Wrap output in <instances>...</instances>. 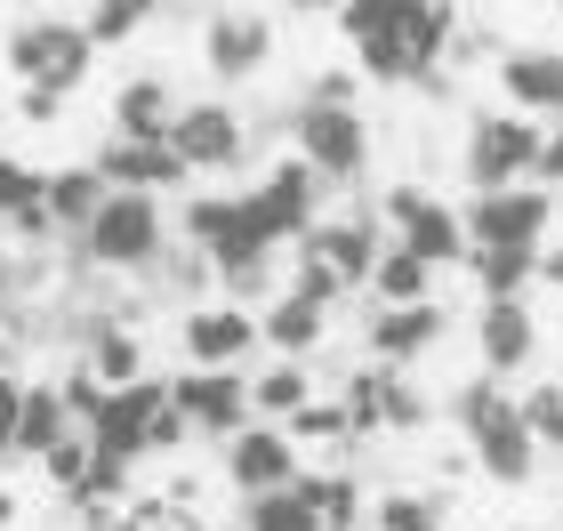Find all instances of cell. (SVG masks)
<instances>
[{
	"label": "cell",
	"instance_id": "1",
	"mask_svg": "<svg viewBox=\"0 0 563 531\" xmlns=\"http://www.w3.org/2000/svg\"><path fill=\"white\" fill-rule=\"evenodd\" d=\"M339 33L354 41V65L363 81H419V73L443 57L451 9L443 0H339Z\"/></svg>",
	"mask_w": 563,
	"mask_h": 531
},
{
	"label": "cell",
	"instance_id": "2",
	"mask_svg": "<svg viewBox=\"0 0 563 531\" xmlns=\"http://www.w3.org/2000/svg\"><path fill=\"white\" fill-rule=\"evenodd\" d=\"M459 435H467L475 467L492 475V484H531V467H540V435L523 427V402L507 395L492 370L467 378V395H459Z\"/></svg>",
	"mask_w": 563,
	"mask_h": 531
},
{
	"label": "cell",
	"instance_id": "3",
	"mask_svg": "<svg viewBox=\"0 0 563 531\" xmlns=\"http://www.w3.org/2000/svg\"><path fill=\"white\" fill-rule=\"evenodd\" d=\"M169 250V218H162V193H137V186H113L106 210H97L81 234H73V258L106 266V274H137Z\"/></svg>",
	"mask_w": 563,
	"mask_h": 531
},
{
	"label": "cell",
	"instance_id": "4",
	"mask_svg": "<svg viewBox=\"0 0 563 531\" xmlns=\"http://www.w3.org/2000/svg\"><path fill=\"white\" fill-rule=\"evenodd\" d=\"M9 73L16 81H33V89H81L89 73H97V33L81 16H24V24H9Z\"/></svg>",
	"mask_w": 563,
	"mask_h": 531
},
{
	"label": "cell",
	"instance_id": "5",
	"mask_svg": "<svg viewBox=\"0 0 563 531\" xmlns=\"http://www.w3.org/2000/svg\"><path fill=\"white\" fill-rule=\"evenodd\" d=\"M555 193L548 186H483L467 201V250H548Z\"/></svg>",
	"mask_w": 563,
	"mask_h": 531
},
{
	"label": "cell",
	"instance_id": "6",
	"mask_svg": "<svg viewBox=\"0 0 563 531\" xmlns=\"http://www.w3.org/2000/svg\"><path fill=\"white\" fill-rule=\"evenodd\" d=\"M290 137H298V154L322 169V186H354L371 162V130H363V113L339 106V97H306L298 121H290Z\"/></svg>",
	"mask_w": 563,
	"mask_h": 531
},
{
	"label": "cell",
	"instance_id": "7",
	"mask_svg": "<svg viewBox=\"0 0 563 531\" xmlns=\"http://www.w3.org/2000/svg\"><path fill=\"white\" fill-rule=\"evenodd\" d=\"M169 378H130V387H106V402L81 419L89 435H97V451H121V460H153V427H162V411H169Z\"/></svg>",
	"mask_w": 563,
	"mask_h": 531
},
{
	"label": "cell",
	"instance_id": "8",
	"mask_svg": "<svg viewBox=\"0 0 563 531\" xmlns=\"http://www.w3.org/2000/svg\"><path fill=\"white\" fill-rule=\"evenodd\" d=\"M169 395H177V411L194 419V435H210V443L242 435V427L258 419V402H250V378H242L234 363H194V370H177Z\"/></svg>",
	"mask_w": 563,
	"mask_h": 531
},
{
	"label": "cell",
	"instance_id": "9",
	"mask_svg": "<svg viewBox=\"0 0 563 531\" xmlns=\"http://www.w3.org/2000/svg\"><path fill=\"white\" fill-rule=\"evenodd\" d=\"M531 162H540V113H483L467 137V177L483 186H523Z\"/></svg>",
	"mask_w": 563,
	"mask_h": 531
},
{
	"label": "cell",
	"instance_id": "10",
	"mask_svg": "<svg viewBox=\"0 0 563 531\" xmlns=\"http://www.w3.org/2000/svg\"><path fill=\"white\" fill-rule=\"evenodd\" d=\"M177 234H186L194 250H210V266L218 258H250V250H282L250 193H201V201H186V225H177Z\"/></svg>",
	"mask_w": 563,
	"mask_h": 531
},
{
	"label": "cell",
	"instance_id": "11",
	"mask_svg": "<svg viewBox=\"0 0 563 531\" xmlns=\"http://www.w3.org/2000/svg\"><path fill=\"white\" fill-rule=\"evenodd\" d=\"M387 225H395V242H411L427 266H459L467 258V210H451V201H434L419 186L387 193Z\"/></svg>",
	"mask_w": 563,
	"mask_h": 531
},
{
	"label": "cell",
	"instance_id": "12",
	"mask_svg": "<svg viewBox=\"0 0 563 531\" xmlns=\"http://www.w3.org/2000/svg\"><path fill=\"white\" fill-rule=\"evenodd\" d=\"M225 484H234L242 499L298 484V435L282 419H250L242 435H225Z\"/></svg>",
	"mask_w": 563,
	"mask_h": 531
},
{
	"label": "cell",
	"instance_id": "13",
	"mask_svg": "<svg viewBox=\"0 0 563 531\" xmlns=\"http://www.w3.org/2000/svg\"><path fill=\"white\" fill-rule=\"evenodd\" d=\"M177 346H186V363H242L250 346H266L258 314L242 307V298H201V307H186V322H177Z\"/></svg>",
	"mask_w": 563,
	"mask_h": 531
},
{
	"label": "cell",
	"instance_id": "14",
	"mask_svg": "<svg viewBox=\"0 0 563 531\" xmlns=\"http://www.w3.org/2000/svg\"><path fill=\"white\" fill-rule=\"evenodd\" d=\"M250 201H258V218H266V234L274 242H298V234H314V210H322V169L314 162H274L258 186H250Z\"/></svg>",
	"mask_w": 563,
	"mask_h": 531
},
{
	"label": "cell",
	"instance_id": "15",
	"mask_svg": "<svg viewBox=\"0 0 563 531\" xmlns=\"http://www.w3.org/2000/svg\"><path fill=\"white\" fill-rule=\"evenodd\" d=\"M97 169H106L113 186H137V193H169L177 177H194L169 137H106L97 145Z\"/></svg>",
	"mask_w": 563,
	"mask_h": 531
},
{
	"label": "cell",
	"instance_id": "16",
	"mask_svg": "<svg viewBox=\"0 0 563 531\" xmlns=\"http://www.w3.org/2000/svg\"><path fill=\"white\" fill-rule=\"evenodd\" d=\"M266 48H274V33H266V16H250V9H234V16H210V24H201V65H210L225 89H234V81H250V73L266 65Z\"/></svg>",
	"mask_w": 563,
	"mask_h": 531
},
{
	"label": "cell",
	"instance_id": "17",
	"mask_svg": "<svg viewBox=\"0 0 563 531\" xmlns=\"http://www.w3.org/2000/svg\"><path fill=\"white\" fill-rule=\"evenodd\" d=\"M169 145L186 154V169H234L242 162V121L225 106H177Z\"/></svg>",
	"mask_w": 563,
	"mask_h": 531
},
{
	"label": "cell",
	"instance_id": "18",
	"mask_svg": "<svg viewBox=\"0 0 563 531\" xmlns=\"http://www.w3.org/2000/svg\"><path fill=\"white\" fill-rule=\"evenodd\" d=\"M499 89H507L516 113L563 121V48H507L499 57Z\"/></svg>",
	"mask_w": 563,
	"mask_h": 531
},
{
	"label": "cell",
	"instance_id": "19",
	"mask_svg": "<svg viewBox=\"0 0 563 531\" xmlns=\"http://www.w3.org/2000/svg\"><path fill=\"white\" fill-rule=\"evenodd\" d=\"M306 250H314V258L339 274V283L354 290V283H371L378 274V250H387V234H378L371 218H339V225H314V234H298Z\"/></svg>",
	"mask_w": 563,
	"mask_h": 531
},
{
	"label": "cell",
	"instance_id": "20",
	"mask_svg": "<svg viewBox=\"0 0 563 531\" xmlns=\"http://www.w3.org/2000/svg\"><path fill=\"white\" fill-rule=\"evenodd\" d=\"M434 339H443V307H434V298H411V307H378L371 314V354H378V363H419Z\"/></svg>",
	"mask_w": 563,
	"mask_h": 531
},
{
	"label": "cell",
	"instance_id": "21",
	"mask_svg": "<svg viewBox=\"0 0 563 531\" xmlns=\"http://www.w3.org/2000/svg\"><path fill=\"white\" fill-rule=\"evenodd\" d=\"M483 370H523L531 346H540V322H531L523 298H483Z\"/></svg>",
	"mask_w": 563,
	"mask_h": 531
},
{
	"label": "cell",
	"instance_id": "22",
	"mask_svg": "<svg viewBox=\"0 0 563 531\" xmlns=\"http://www.w3.org/2000/svg\"><path fill=\"white\" fill-rule=\"evenodd\" d=\"M73 427H81V419H73V402H65V387H57V378H33V387H24V411H16V460H41V451L48 443H65L73 435Z\"/></svg>",
	"mask_w": 563,
	"mask_h": 531
},
{
	"label": "cell",
	"instance_id": "23",
	"mask_svg": "<svg viewBox=\"0 0 563 531\" xmlns=\"http://www.w3.org/2000/svg\"><path fill=\"white\" fill-rule=\"evenodd\" d=\"M322 322H330L322 298H306V290H274V298H266V314H258V331H266L274 354H314V346H322Z\"/></svg>",
	"mask_w": 563,
	"mask_h": 531
},
{
	"label": "cell",
	"instance_id": "24",
	"mask_svg": "<svg viewBox=\"0 0 563 531\" xmlns=\"http://www.w3.org/2000/svg\"><path fill=\"white\" fill-rule=\"evenodd\" d=\"M169 121H177V89L162 81V73L121 81V97H113V137H169Z\"/></svg>",
	"mask_w": 563,
	"mask_h": 531
},
{
	"label": "cell",
	"instance_id": "25",
	"mask_svg": "<svg viewBox=\"0 0 563 531\" xmlns=\"http://www.w3.org/2000/svg\"><path fill=\"white\" fill-rule=\"evenodd\" d=\"M106 193H113V177L97 169V162H65V169H48V210H57L65 234H81V225L106 210Z\"/></svg>",
	"mask_w": 563,
	"mask_h": 531
},
{
	"label": "cell",
	"instance_id": "26",
	"mask_svg": "<svg viewBox=\"0 0 563 531\" xmlns=\"http://www.w3.org/2000/svg\"><path fill=\"white\" fill-rule=\"evenodd\" d=\"M242 531H330V523H322V508L298 484H282V491H250Z\"/></svg>",
	"mask_w": 563,
	"mask_h": 531
},
{
	"label": "cell",
	"instance_id": "27",
	"mask_svg": "<svg viewBox=\"0 0 563 531\" xmlns=\"http://www.w3.org/2000/svg\"><path fill=\"white\" fill-rule=\"evenodd\" d=\"M427 283H434V266L419 258L411 242H387V250H378V274H371L378 307H411V298H427Z\"/></svg>",
	"mask_w": 563,
	"mask_h": 531
},
{
	"label": "cell",
	"instance_id": "28",
	"mask_svg": "<svg viewBox=\"0 0 563 531\" xmlns=\"http://www.w3.org/2000/svg\"><path fill=\"white\" fill-rule=\"evenodd\" d=\"M483 298H523V283L540 274V250H467Z\"/></svg>",
	"mask_w": 563,
	"mask_h": 531
},
{
	"label": "cell",
	"instance_id": "29",
	"mask_svg": "<svg viewBox=\"0 0 563 531\" xmlns=\"http://www.w3.org/2000/svg\"><path fill=\"white\" fill-rule=\"evenodd\" d=\"M218 298H242V307H258V298H274V250H250V258H218Z\"/></svg>",
	"mask_w": 563,
	"mask_h": 531
},
{
	"label": "cell",
	"instance_id": "30",
	"mask_svg": "<svg viewBox=\"0 0 563 531\" xmlns=\"http://www.w3.org/2000/svg\"><path fill=\"white\" fill-rule=\"evenodd\" d=\"M89 460H97V435H89V427H73L65 443H48V451H41L48 491H57V499H73V491H81V475H89Z\"/></svg>",
	"mask_w": 563,
	"mask_h": 531
},
{
	"label": "cell",
	"instance_id": "31",
	"mask_svg": "<svg viewBox=\"0 0 563 531\" xmlns=\"http://www.w3.org/2000/svg\"><path fill=\"white\" fill-rule=\"evenodd\" d=\"M250 402H258V419L306 411V370H298V354H282V370H258V378H250Z\"/></svg>",
	"mask_w": 563,
	"mask_h": 531
},
{
	"label": "cell",
	"instance_id": "32",
	"mask_svg": "<svg viewBox=\"0 0 563 531\" xmlns=\"http://www.w3.org/2000/svg\"><path fill=\"white\" fill-rule=\"evenodd\" d=\"M121 531H210V523L194 516L186 491H169V499H130V508H121Z\"/></svg>",
	"mask_w": 563,
	"mask_h": 531
},
{
	"label": "cell",
	"instance_id": "33",
	"mask_svg": "<svg viewBox=\"0 0 563 531\" xmlns=\"http://www.w3.org/2000/svg\"><path fill=\"white\" fill-rule=\"evenodd\" d=\"M339 402H346L354 435H378V427H387V363H378V370H354Z\"/></svg>",
	"mask_w": 563,
	"mask_h": 531
},
{
	"label": "cell",
	"instance_id": "34",
	"mask_svg": "<svg viewBox=\"0 0 563 531\" xmlns=\"http://www.w3.org/2000/svg\"><path fill=\"white\" fill-rule=\"evenodd\" d=\"M33 201H48V169H33V162H16V154H0V218L33 210Z\"/></svg>",
	"mask_w": 563,
	"mask_h": 531
},
{
	"label": "cell",
	"instance_id": "35",
	"mask_svg": "<svg viewBox=\"0 0 563 531\" xmlns=\"http://www.w3.org/2000/svg\"><path fill=\"white\" fill-rule=\"evenodd\" d=\"M153 9H145V0H97V9L81 16L89 24V33H97V48H121V41H130L137 33V24H145Z\"/></svg>",
	"mask_w": 563,
	"mask_h": 531
},
{
	"label": "cell",
	"instance_id": "36",
	"mask_svg": "<svg viewBox=\"0 0 563 531\" xmlns=\"http://www.w3.org/2000/svg\"><path fill=\"white\" fill-rule=\"evenodd\" d=\"M516 402H523V427L540 435V451H563V387H531Z\"/></svg>",
	"mask_w": 563,
	"mask_h": 531
},
{
	"label": "cell",
	"instance_id": "37",
	"mask_svg": "<svg viewBox=\"0 0 563 531\" xmlns=\"http://www.w3.org/2000/svg\"><path fill=\"white\" fill-rule=\"evenodd\" d=\"M378 531H443V508H434V499H411V491H387L378 499Z\"/></svg>",
	"mask_w": 563,
	"mask_h": 531
},
{
	"label": "cell",
	"instance_id": "38",
	"mask_svg": "<svg viewBox=\"0 0 563 531\" xmlns=\"http://www.w3.org/2000/svg\"><path fill=\"white\" fill-rule=\"evenodd\" d=\"M298 443H330V435H354V419H346V402H306V411L282 419Z\"/></svg>",
	"mask_w": 563,
	"mask_h": 531
},
{
	"label": "cell",
	"instance_id": "39",
	"mask_svg": "<svg viewBox=\"0 0 563 531\" xmlns=\"http://www.w3.org/2000/svg\"><path fill=\"white\" fill-rule=\"evenodd\" d=\"M16 121H24V130H48V121H65V89H33V81H16Z\"/></svg>",
	"mask_w": 563,
	"mask_h": 531
},
{
	"label": "cell",
	"instance_id": "40",
	"mask_svg": "<svg viewBox=\"0 0 563 531\" xmlns=\"http://www.w3.org/2000/svg\"><path fill=\"white\" fill-rule=\"evenodd\" d=\"M24 387H33V378H24L16 363H0V451L16 443V411H24Z\"/></svg>",
	"mask_w": 563,
	"mask_h": 531
},
{
	"label": "cell",
	"instance_id": "41",
	"mask_svg": "<svg viewBox=\"0 0 563 531\" xmlns=\"http://www.w3.org/2000/svg\"><path fill=\"white\" fill-rule=\"evenodd\" d=\"M531 177H540V186H555V177H563V121H548V130H540V162H531Z\"/></svg>",
	"mask_w": 563,
	"mask_h": 531
},
{
	"label": "cell",
	"instance_id": "42",
	"mask_svg": "<svg viewBox=\"0 0 563 531\" xmlns=\"http://www.w3.org/2000/svg\"><path fill=\"white\" fill-rule=\"evenodd\" d=\"M540 283H548V290H563V242H548V250H540Z\"/></svg>",
	"mask_w": 563,
	"mask_h": 531
},
{
	"label": "cell",
	"instance_id": "43",
	"mask_svg": "<svg viewBox=\"0 0 563 531\" xmlns=\"http://www.w3.org/2000/svg\"><path fill=\"white\" fill-rule=\"evenodd\" d=\"M16 516H24V508H16V491H9V484H0V531H9Z\"/></svg>",
	"mask_w": 563,
	"mask_h": 531
},
{
	"label": "cell",
	"instance_id": "44",
	"mask_svg": "<svg viewBox=\"0 0 563 531\" xmlns=\"http://www.w3.org/2000/svg\"><path fill=\"white\" fill-rule=\"evenodd\" d=\"M290 9H330V16H339V0H290Z\"/></svg>",
	"mask_w": 563,
	"mask_h": 531
},
{
	"label": "cell",
	"instance_id": "45",
	"mask_svg": "<svg viewBox=\"0 0 563 531\" xmlns=\"http://www.w3.org/2000/svg\"><path fill=\"white\" fill-rule=\"evenodd\" d=\"M81 531H121V516H106V523H81Z\"/></svg>",
	"mask_w": 563,
	"mask_h": 531
},
{
	"label": "cell",
	"instance_id": "46",
	"mask_svg": "<svg viewBox=\"0 0 563 531\" xmlns=\"http://www.w3.org/2000/svg\"><path fill=\"white\" fill-rule=\"evenodd\" d=\"M145 9H153V16H162V0H145Z\"/></svg>",
	"mask_w": 563,
	"mask_h": 531
},
{
	"label": "cell",
	"instance_id": "47",
	"mask_svg": "<svg viewBox=\"0 0 563 531\" xmlns=\"http://www.w3.org/2000/svg\"><path fill=\"white\" fill-rule=\"evenodd\" d=\"M555 16H563V0H555Z\"/></svg>",
	"mask_w": 563,
	"mask_h": 531
},
{
	"label": "cell",
	"instance_id": "48",
	"mask_svg": "<svg viewBox=\"0 0 563 531\" xmlns=\"http://www.w3.org/2000/svg\"><path fill=\"white\" fill-rule=\"evenodd\" d=\"M0 363H9V354H0Z\"/></svg>",
	"mask_w": 563,
	"mask_h": 531
}]
</instances>
